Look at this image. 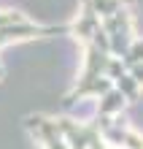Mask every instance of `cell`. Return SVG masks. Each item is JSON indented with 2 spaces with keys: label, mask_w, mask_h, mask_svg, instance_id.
I'll return each instance as SVG.
<instances>
[{
  "label": "cell",
  "mask_w": 143,
  "mask_h": 149,
  "mask_svg": "<svg viewBox=\"0 0 143 149\" xmlns=\"http://www.w3.org/2000/svg\"><path fill=\"white\" fill-rule=\"evenodd\" d=\"M68 36L78 41L84 65L62 95V111L92 103L100 122L127 117L143 95V36L132 0H81Z\"/></svg>",
  "instance_id": "obj_1"
},
{
  "label": "cell",
  "mask_w": 143,
  "mask_h": 149,
  "mask_svg": "<svg viewBox=\"0 0 143 149\" xmlns=\"http://www.w3.org/2000/svg\"><path fill=\"white\" fill-rule=\"evenodd\" d=\"M68 30H70V22H65V24H43V22H35L30 16H24L22 11L0 8V52L6 46H11V43H19V41L65 36ZM3 79H6V68H3V60H0V81Z\"/></svg>",
  "instance_id": "obj_3"
},
{
  "label": "cell",
  "mask_w": 143,
  "mask_h": 149,
  "mask_svg": "<svg viewBox=\"0 0 143 149\" xmlns=\"http://www.w3.org/2000/svg\"><path fill=\"white\" fill-rule=\"evenodd\" d=\"M100 125H103V136L108 138V144L113 149H143V133H138V130L130 125L127 117L111 119V122H100Z\"/></svg>",
  "instance_id": "obj_4"
},
{
  "label": "cell",
  "mask_w": 143,
  "mask_h": 149,
  "mask_svg": "<svg viewBox=\"0 0 143 149\" xmlns=\"http://www.w3.org/2000/svg\"><path fill=\"white\" fill-rule=\"evenodd\" d=\"M24 127L41 149H111L97 117L76 119L70 114H30Z\"/></svg>",
  "instance_id": "obj_2"
}]
</instances>
